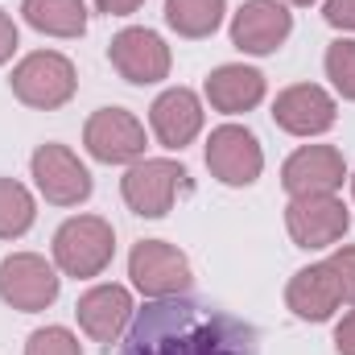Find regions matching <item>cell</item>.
<instances>
[{
	"label": "cell",
	"instance_id": "obj_21",
	"mask_svg": "<svg viewBox=\"0 0 355 355\" xmlns=\"http://www.w3.org/2000/svg\"><path fill=\"white\" fill-rule=\"evenodd\" d=\"M37 219L33 194L17 178H0V240H21Z\"/></svg>",
	"mask_w": 355,
	"mask_h": 355
},
{
	"label": "cell",
	"instance_id": "obj_27",
	"mask_svg": "<svg viewBox=\"0 0 355 355\" xmlns=\"http://www.w3.org/2000/svg\"><path fill=\"white\" fill-rule=\"evenodd\" d=\"M12 50H17V21L0 8V67L12 58Z\"/></svg>",
	"mask_w": 355,
	"mask_h": 355
},
{
	"label": "cell",
	"instance_id": "obj_17",
	"mask_svg": "<svg viewBox=\"0 0 355 355\" xmlns=\"http://www.w3.org/2000/svg\"><path fill=\"white\" fill-rule=\"evenodd\" d=\"M285 306L302 318V322H327L339 306H343V293H339V281L331 265H306L297 268L285 285Z\"/></svg>",
	"mask_w": 355,
	"mask_h": 355
},
{
	"label": "cell",
	"instance_id": "obj_13",
	"mask_svg": "<svg viewBox=\"0 0 355 355\" xmlns=\"http://www.w3.org/2000/svg\"><path fill=\"white\" fill-rule=\"evenodd\" d=\"M289 33H293V12L285 0H244L240 12L232 17V46L257 58L281 50Z\"/></svg>",
	"mask_w": 355,
	"mask_h": 355
},
{
	"label": "cell",
	"instance_id": "obj_15",
	"mask_svg": "<svg viewBox=\"0 0 355 355\" xmlns=\"http://www.w3.org/2000/svg\"><path fill=\"white\" fill-rule=\"evenodd\" d=\"M132 314H137V310H132V293H128L124 285H95V289H87V293L75 302L79 327L87 331L95 343H103V347L120 343V335L128 331Z\"/></svg>",
	"mask_w": 355,
	"mask_h": 355
},
{
	"label": "cell",
	"instance_id": "obj_14",
	"mask_svg": "<svg viewBox=\"0 0 355 355\" xmlns=\"http://www.w3.org/2000/svg\"><path fill=\"white\" fill-rule=\"evenodd\" d=\"M347 178H352L347 162L335 145H302L281 166V186L289 190V198H297V194H335Z\"/></svg>",
	"mask_w": 355,
	"mask_h": 355
},
{
	"label": "cell",
	"instance_id": "obj_1",
	"mask_svg": "<svg viewBox=\"0 0 355 355\" xmlns=\"http://www.w3.org/2000/svg\"><path fill=\"white\" fill-rule=\"evenodd\" d=\"M120 355H261V343L252 322L178 293L132 314Z\"/></svg>",
	"mask_w": 355,
	"mask_h": 355
},
{
	"label": "cell",
	"instance_id": "obj_2",
	"mask_svg": "<svg viewBox=\"0 0 355 355\" xmlns=\"http://www.w3.org/2000/svg\"><path fill=\"white\" fill-rule=\"evenodd\" d=\"M8 87H12V95L25 107L54 112V107H62V103L75 99L79 75H75V62L67 54H58V50H33V54H25L12 67Z\"/></svg>",
	"mask_w": 355,
	"mask_h": 355
},
{
	"label": "cell",
	"instance_id": "obj_9",
	"mask_svg": "<svg viewBox=\"0 0 355 355\" xmlns=\"http://www.w3.org/2000/svg\"><path fill=\"white\" fill-rule=\"evenodd\" d=\"M29 170H33L42 198L54 202V207H79V202L91 198V170L58 141L37 145L33 157H29Z\"/></svg>",
	"mask_w": 355,
	"mask_h": 355
},
{
	"label": "cell",
	"instance_id": "obj_29",
	"mask_svg": "<svg viewBox=\"0 0 355 355\" xmlns=\"http://www.w3.org/2000/svg\"><path fill=\"white\" fill-rule=\"evenodd\" d=\"M285 4H314V0H285Z\"/></svg>",
	"mask_w": 355,
	"mask_h": 355
},
{
	"label": "cell",
	"instance_id": "obj_5",
	"mask_svg": "<svg viewBox=\"0 0 355 355\" xmlns=\"http://www.w3.org/2000/svg\"><path fill=\"white\" fill-rule=\"evenodd\" d=\"M285 227H289V240L297 248L318 252V248H331L347 236L352 211L343 207L339 194H297L285 207Z\"/></svg>",
	"mask_w": 355,
	"mask_h": 355
},
{
	"label": "cell",
	"instance_id": "obj_11",
	"mask_svg": "<svg viewBox=\"0 0 355 355\" xmlns=\"http://www.w3.org/2000/svg\"><path fill=\"white\" fill-rule=\"evenodd\" d=\"M107 58H112L116 75L132 87H149L170 75V46L153 29H141V25L120 29L107 46Z\"/></svg>",
	"mask_w": 355,
	"mask_h": 355
},
{
	"label": "cell",
	"instance_id": "obj_20",
	"mask_svg": "<svg viewBox=\"0 0 355 355\" xmlns=\"http://www.w3.org/2000/svg\"><path fill=\"white\" fill-rule=\"evenodd\" d=\"M227 0H166V25L174 29L178 37H211L223 25Z\"/></svg>",
	"mask_w": 355,
	"mask_h": 355
},
{
	"label": "cell",
	"instance_id": "obj_23",
	"mask_svg": "<svg viewBox=\"0 0 355 355\" xmlns=\"http://www.w3.org/2000/svg\"><path fill=\"white\" fill-rule=\"evenodd\" d=\"M25 355H83V343L67 327H42V331L29 335Z\"/></svg>",
	"mask_w": 355,
	"mask_h": 355
},
{
	"label": "cell",
	"instance_id": "obj_22",
	"mask_svg": "<svg viewBox=\"0 0 355 355\" xmlns=\"http://www.w3.org/2000/svg\"><path fill=\"white\" fill-rule=\"evenodd\" d=\"M327 79L343 99L355 103V37H339L327 46Z\"/></svg>",
	"mask_w": 355,
	"mask_h": 355
},
{
	"label": "cell",
	"instance_id": "obj_6",
	"mask_svg": "<svg viewBox=\"0 0 355 355\" xmlns=\"http://www.w3.org/2000/svg\"><path fill=\"white\" fill-rule=\"evenodd\" d=\"M182 186H186V170H182L178 162H170V157L132 162L128 174L120 178V194H124L128 211L141 215V219H162V215H170Z\"/></svg>",
	"mask_w": 355,
	"mask_h": 355
},
{
	"label": "cell",
	"instance_id": "obj_26",
	"mask_svg": "<svg viewBox=\"0 0 355 355\" xmlns=\"http://www.w3.org/2000/svg\"><path fill=\"white\" fill-rule=\"evenodd\" d=\"M335 352L339 355H355V310H347L343 322L335 327Z\"/></svg>",
	"mask_w": 355,
	"mask_h": 355
},
{
	"label": "cell",
	"instance_id": "obj_4",
	"mask_svg": "<svg viewBox=\"0 0 355 355\" xmlns=\"http://www.w3.org/2000/svg\"><path fill=\"white\" fill-rule=\"evenodd\" d=\"M58 289H62L58 268L37 252H12L0 261V302L21 314L50 310L58 302Z\"/></svg>",
	"mask_w": 355,
	"mask_h": 355
},
{
	"label": "cell",
	"instance_id": "obj_16",
	"mask_svg": "<svg viewBox=\"0 0 355 355\" xmlns=\"http://www.w3.org/2000/svg\"><path fill=\"white\" fill-rule=\"evenodd\" d=\"M149 124H153V137L166 149H186L202 132V99L190 87L162 91L149 107Z\"/></svg>",
	"mask_w": 355,
	"mask_h": 355
},
{
	"label": "cell",
	"instance_id": "obj_24",
	"mask_svg": "<svg viewBox=\"0 0 355 355\" xmlns=\"http://www.w3.org/2000/svg\"><path fill=\"white\" fill-rule=\"evenodd\" d=\"M327 265H331L335 281H339V293H343V302H355V244L335 248Z\"/></svg>",
	"mask_w": 355,
	"mask_h": 355
},
{
	"label": "cell",
	"instance_id": "obj_7",
	"mask_svg": "<svg viewBox=\"0 0 355 355\" xmlns=\"http://www.w3.org/2000/svg\"><path fill=\"white\" fill-rule=\"evenodd\" d=\"M128 277H132V285H137L149 302H157V297H178V293H186L190 281H194L190 261L178 252L174 244H166V240H141V244L128 252Z\"/></svg>",
	"mask_w": 355,
	"mask_h": 355
},
{
	"label": "cell",
	"instance_id": "obj_8",
	"mask_svg": "<svg viewBox=\"0 0 355 355\" xmlns=\"http://www.w3.org/2000/svg\"><path fill=\"white\" fill-rule=\"evenodd\" d=\"M83 145L103 166H132L145 157V124L124 107H99L83 128Z\"/></svg>",
	"mask_w": 355,
	"mask_h": 355
},
{
	"label": "cell",
	"instance_id": "obj_10",
	"mask_svg": "<svg viewBox=\"0 0 355 355\" xmlns=\"http://www.w3.org/2000/svg\"><path fill=\"white\" fill-rule=\"evenodd\" d=\"M207 170L223 186H252L265 170L257 132H248L244 124H219L207 137Z\"/></svg>",
	"mask_w": 355,
	"mask_h": 355
},
{
	"label": "cell",
	"instance_id": "obj_12",
	"mask_svg": "<svg viewBox=\"0 0 355 355\" xmlns=\"http://www.w3.org/2000/svg\"><path fill=\"white\" fill-rule=\"evenodd\" d=\"M272 120L289 137H322L339 120V103L318 83H293L272 99Z\"/></svg>",
	"mask_w": 355,
	"mask_h": 355
},
{
	"label": "cell",
	"instance_id": "obj_18",
	"mask_svg": "<svg viewBox=\"0 0 355 355\" xmlns=\"http://www.w3.org/2000/svg\"><path fill=\"white\" fill-rule=\"evenodd\" d=\"M202 95L215 112L223 116H240V112H252L261 99H265V75L257 67H244V62H227V67H215L202 83Z\"/></svg>",
	"mask_w": 355,
	"mask_h": 355
},
{
	"label": "cell",
	"instance_id": "obj_3",
	"mask_svg": "<svg viewBox=\"0 0 355 355\" xmlns=\"http://www.w3.org/2000/svg\"><path fill=\"white\" fill-rule=\"evenodd\" d=\"M116 257V232L99 215H75L54 232V265L67 277L91 281Z\"/></svg>",
	"mask_w": 355,
	"mask_h": 355
},
{
	"label": "cell",
	"instance_id": "obj_28",
	"mask_svg": "<svg viewBox=\"0 0 355 355\" xmlns=\"http://www.w3.org/2000/svg\"><path fill=\"white\" fill-rule=\"evenodd\" d=\"M145 0H95V8L99 12H107V17H128V12H137Z\"/></svg>",
	"mask_w": 355,
	"mask_h": 355
},
{
	"label": "cell",
	"instance_id": "obj_30",
	"mask_svg": "<svg viewBox=\"0 0 355 355\" xmlns=\"http://www.w3.org/2000/svg\"><path fill=\"white\" fill-rule=\"evenodd\" d=\"M347 182H352V198H355V170H352V178H347Z\"/></svg>",
	"mask_w": 355,
	"mask_h": 355
},
{
	"label": "cell",
	"instance_id": "obj_19",
	"mask_svg": "<svg viewBox=\"0 0 355 355\" xmlns=\"http://www.w3.org/2000/svg\"><path fill=\"white\" fill-rule=\"evenodd\" d=\"M21 17L46 37L87 33V0H21Z\"/></svg>",
	"mask_w": 355,
	"mask_h": 355
},
{
	"label": "cell",
	"instance_id": "obj_25",
	"mask_svg": "<svg viewBox=\"0 0 355 355\" xmlns=\"http://www.w3.org/2000/svg\"><path fill=\"white\" fill-rule=\"evenodd\" d=\"M322 17L335 29H355V0H327L322 4Z\"/></svg>",
	"mask_w": 355,
	"mask_h": 355
}]
</instances>
